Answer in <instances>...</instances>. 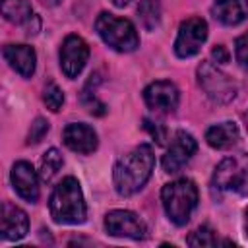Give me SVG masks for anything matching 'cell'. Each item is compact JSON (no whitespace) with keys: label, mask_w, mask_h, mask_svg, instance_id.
<instances>
[{"label":"cell","mask_w":248,"mask_h":248,"mask_svg":"<svg viewBox=\"0 0 248 248\" xmlns=\"http://www.w3.org/2000/svg\"><path fill=\"white\" fill-rule=\"evenodd\" d=\"M95 29H97L99 37L110 48H114L118 52H132L140 45V37H138L134 23L128 19L116 17L108 12L99 14V17L95 21Z\"/></svg>","instance_id":"4"},{"label":"cell","mask_w":248,"mask_h":248,"mask_svg":"<svg viewBox=\"0 0 248 248\" xmlns=\"http://www.w3.org/2000/svg\"><path fill=\"white\" fill-rule=\"evenodd\" d=\"M234 54H236V60L238 64L242 66H248V33L240 35L234 43Z\"/></svg>","instance_id":"24"},{"label":"cell","mask_w":248,"mask_h":248,"mask_svg":"<svg viewBox=\"0 0 248 248\" xmlns=\"http://www.w3.org/2000/svg\"><path fill=\"white\" fill-rule=\"evenodd\" d=\"M211 12L223 25H238L248 17V0H215Z\"/></svg>","instance_id":"16"},{"label":"cell","mask_w":248,"mask_h":248,"mask_svg":"<svg viewBox=\"0 0 248 248\" xmlns=\"http://www.w3.org/2000/svg\"><path fill=\"white\" fill-rule=\"evenodd\" d=\"M128 2H130V0H112V4H114V6H126Z\"/></svg>","instance_id":"27"},{"label":"cell","mask_w":248,"mask_h":248,"mask_svg":"<svg viewBox=\"0 0 248 248\" xmlns=\"http://www.w3.org/2000/svg\"><path fill=\"white\" fill-rule=\"evenodd\" d=\"M4 58L21 78H31L33 76L35 62H37V54H35L33 46H27V45H6L4 46Z\"/></svg>","instance_id":"15"},{"label":"cell","mask_w":248,"mask_h":248,"mask_svg":"<svg viewBox=\"0 0 248 248\" xmlns=\"http://www.w3.org/2000/svg\"><path fill=\"white\" fill-rule=\"evenodd\" d=\"M145 105L155 112H172L178 107L180 93L170 81H153L143 91Z\"/></svg>","instance_id":"11"},{"label":"cell","mask_w":248,"mask_h":248,"mask_svg":"<svg viewBox=\"0 0 248 248\" xmlns=\"http://www.w3.org/2000/svg\"><path fill=\"white\" fill-rule=\"evenodd\" d=\"M43 101H45V105H46L52 112H58V110L62 108V105H64V93H62V89H60L56 83H48V85L45 87Z\"/></svg>","instance_id":"21"},{"label":"cell","mask_w":248,"mask_h":248,"mask_svg":"<svg viewBox=\"0 0 248 248\" xmlns=\"http://www.w3.org/2000/svg\"><path fill=\"white\" fill-rule=\"evenodd\" d=\"M62 140H64L66 147H70L72 151L81 153V155H89L97 149V134L87 124H79V122L68 124L62 132Z\"/></svg>","instance_id":"13"},{"label":"cell","mask_w":248,"mask_h":248,"mask_svg":"<svg viewBox=\"0 0 248 248\" xmlns=\"http://www.w3.org/2000/svg\"><path fill=\"white\" fill-rule=\"evenodd\" d=\"M89 58L87 43L78 35H68L60 46V68L68 78H78Z\"/></svg>","instance_id":"9"},{"label":"cell","mask_w":248,"mask_h":248,"mask_svg":"<svg viewBox=\"0 0 248 248\" xmlns=\"http://www.w3.org/2000/svg\"><path fill=\"white\" fill-rule=\"evenodd\" d=\"M41 2H43V4H46V6H56L60 0H41Z\"/></svg>","instance_id":"28"},{"label":"cell","mask_w":248,"mask_h":248,"mask_svg":"<svg viewBox=\"0 0 248 248\" xmlns=\"http://www.w3.org/2000/svg\"><path fill=\"white\" fill-rule=\"evenodd\" d=\"M62 165H64V159H62V155H60V151L52 147V149H48V151L43 155V159H41L39 176H41L45 182H50V180L54 178V174L62 169Z\"/></svg>","instance_id":"20"},{"label":"cell","mask_w":248,"mask_h":248,"mask_svg":"<svg viewBox=\"0 0 248 248\" xmlns=\"http://www.w3.org/2000/svg\"><path fill=\"white\" fill-rule=\"evenodd\" d=\"M2 16L12 23L21 25L33 17V10L27 0H2Z\"/></svg>","instance_id":"18"},{"label":"cell","mask_w":248,"mask_h":248,"mask_svg":"<svg viewBox=\"0 0 248 248\" xmlns=\"http://www.w3.org/2000/svg\"><path fill=\"white\" fill-rule=\"evenodd\" d=\"M12 184L16 192L29 203H35L39 200V176L31 167V163L17 161L12 167Z\"/></svg>","instance_id":"12"},{"label":"cell","mask_w":248,"mask_h":248,"mask_svg":"<svg viewBox=\"0 0 248 248\" xmlns=\"http://www.w3.org/2000/svg\"><path fill=\"white\" fill-rule=\"evenodd\" d=\"M198 83L205 95L219 105H225L236 97V83L211 62H202L198 66Z\"/></svg>","instance_id":"6"},{"label":"cell","mask_w":248,"mask_h":248,"mask_svg":"<svg viewBox=\"0 0 248 248\" xmlns=\"http://www.w3.org/2000/svg\"><path fill=\"white\" fill-rule=\"evenodd\" d=\"M105 229L112 236H126V238H134V240L145 238V232H147L143 221L136 213L124 211V209H114V211L107 213Z\"/></svg>","instance_id":"8"},{"label":"cell","mask_w":248,"mask_h":248,"mask_svg":"<svg viewBox=\"0 0 248 248\" xmlns=\"http://www.w3.org/2000/svg\"><path fill=\"white\" fill-rule=\"evenodd\" d=\"M153 167H155V155L151 145L141 143L136 149H132L114 165L112 180L116 192L120 196H132L140 192L149 180Z\"/></svg>","instance_id":"1"},{"label":"cell","mask_w":248,"mask_h":248,"mask_svg":"<svg viewBox=\"0 0 248 248\" xmlns=\"http://www.w3.org/2000/svg\"><path fill=\"white\" fill-rule=\"evenodd\" d=\"M48 207H50V217L62 225H79L87 217L85 200L79 182L74 176H66L62 178L60 184L54 186Z\"/></svg>","instance_id":"2"},{"label":"cell","mask_w":248,"mask_h":248,"mask_svg":"<svg viewBox=\"0 0 248 248\" xmlns=\"http://www.w3.org/2000/svg\"><path fill=\"white\" fill-rule=\"evenodd\" d=\"M186 242L190 246H215L217 244V236H215V232L209 227H200L198 231H194L188 236Z\"/></svg>","instance_id":"22"},{"label":"cell","mask_w":248,"mask_h":248,"mask_svg":"<svg viewBox=\"0 0 248 248\" xmlns=\"http://www.w3.org/2000/svg\"><path fill=\"white\" fill-rule=\"evenodd\" d=\"M244 231H246V236H248V209L244 213Z\"/></svg>","instance_id":"29"},{"label":"cell","mask_w":248,"mask_h":248,"mask_svg":"<svg viewBox=\"0 0 248 248\" xmlns=\"http://www.w3.org/2000/svg\"><path fill=\"white\" fill-rule=\"evenodd\" d=\"M211 190L215 196H221L223 192H236L240 196L248 194V155L240 153L236 157L223 159L211 180Z\"/></svg>","instance_id":"5"},{"label":"cell","mask_w":248,"mask_h":248,"mask_svg":"<svg viewBox=\"0 0 248 248\" xmlns=\"http://www.w3.org/2000/svg\"><path fill=\"white\" fill-rule=\"evenodd\" d=\"M211 56H213V60L219 62V64H227V62H229V50H227L223 45L215 46L213 52H211Z\"/></svg>","instance_id":"26"},{"label":"cell","mask_w":248,"mask_h":248,"mask_svg":"<svg viewBox=\"0 0 248 248\" xmlns=\"http://www.w3.org/2000/svg\"><path fill=\"white\" fill-rule=\"evenodd\" d=\"M242 118H244V122H246V128H248V112H246V114H242Z\"/></svg>","instance_id":"30"},{"label":"cell","mask_w":248,"mask_h":248,"mask_svg":"<svg viewBox=\"0 0 248 248\" xmlns=\"http://www.w3.org/2000/svg\"><path fill=\"white\" fill-rule=\"evenodd\" d=\"M196 149H198V143H196L194 136L184 132V130H178L174 134L170 147L163 155V170L165 172H178L192 159Z\"/></svg>","instance_id":"10"},{"label":"cell","mask_w":248,"mask_h":248,"mask_svg":"<svg viewBox=\"0 0 248 248\" xmlns=\"http://www.w3.org/2000/svg\"><path fill=\"white\" fill-rule=\"evenodd\" d=\"M207 39V23L202 17H188L180 23L178 37L174 41V52L180 58H190L200 52Z\"/></svg>","instance_id":"7"},{"label":"cell","mask_w":248,"mask_h":248,"mask_svg":"<svg viewBox=\"0 0 248 248\" xmlns=\"http://www.w3.org/2000/svg\"><path fill=\"white\" fill-rule=\"evenodd\" d=\"M138 16H140V21L143 23V27L153 31L161 21V4H159V0H141L140 6H138Z\"/></svg>","instance_id":"19"},{"label":"cell","mask_w":248,"mask_h":248,"mask_svg":"<svg viewBox=\"0 0 248 248\" xmlns=\"http://www.w3.org/2000/svg\"><path fill=\"white\" fill-rule=\"evenodd\" d=\"M161 200L167 217L174 225H186L190 221L192 211L198 205V188L192 180L180 178L163 186Z\"/></svg>","instance_id":"3"},{"label":"cell","mask_w":248,"mask_h":248,"mask_svg":"<svg viewBox=\"0 0 248 248\" xmlns=\"http://www.w3.org/2000/svg\"><path fill=\"white\" fill-rule=\"evenodd\" d=\"M27 229H29V219H27V213L12 203H4L2 205V236L6 240H19L27 234Z\"/></svg>","instance_id":"14"},{"label":"cell","mask_w":248,"mask_h":248,"mask_svg":"<svg viewBox=\"0 0 248 248\" xmlns=\"http://www.w3.org/2000/svg\"><path fill=\"white\" fill-rule=\"evenodd\" d=\"M143 126H145V130L157 140V143H165V140H167V130H165L163 124H159V122H151L149 118H143Z\"/></svg>","instance_id":"25"},{"label":"cell","mask_w":248,"mask_h":248,"mask_svg":"<svg viewBox=\"0 0 248 248\" xmlns=\"http://www.w3.org/2000/svg\"><path fill=\"white\" fill-rule=\"evenodd\" d=\"M205 140L213 149H231L238 141V128L234 122H221L205 132Z\"/></svg>","instance_id":"17"},{"label":"cell","mask_w":248,"mask_h":248,"mask_svg":"<svg viewBox=\"0 0 248 248\" xmlns=\"http://www.w3.org/2000/svg\"><path fill=\"white\" fill-rule=\"evenodd\" d=\"M46 132H48V122L45 118H35V122L29 128V134H27V145L39 143L46 136Z\"/></svg>","instance_id":"23"}]
</instances>
